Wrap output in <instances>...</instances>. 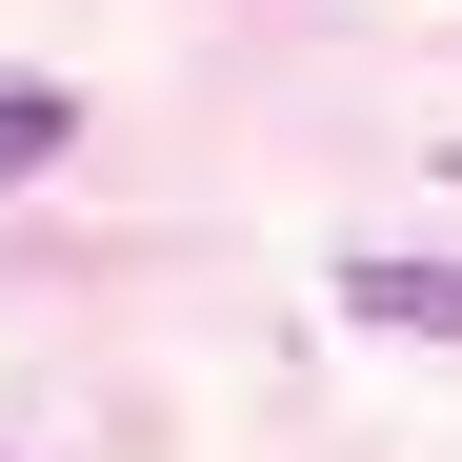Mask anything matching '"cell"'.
Wrapping results in <instances>:
<instances>
[{
  "instance_id": "obj_2",
  "label": "cell",
  "mask_w": 462,
  "mask_h": 462,
  "mask_svg": "<svg viewBox=\"0 0 462 462\" xmlns=\"http://www.w3.org/2000/svg\"><path fill=\"white\" fill-rule=\"evenodd\" d=\"M60 141H81V101H60V81H0V181H41Z\"/></svg>"
},
{
  "instance_id": "obj_1",
  "label": "cell",
  "mask_w": 462,
  "mask_h": 462,
  "mask_svg": "<svg viewBox=\"0 0 462 462\" xmlns=\"http://www.w3.org/2000/svg\"><path fill=\"white\" fill-rule=\"evenodd\" d=\"M342 301H362V322H402V342H462V262H402V242H362V262H342Z\"/></svg>"
}]
</instances>
